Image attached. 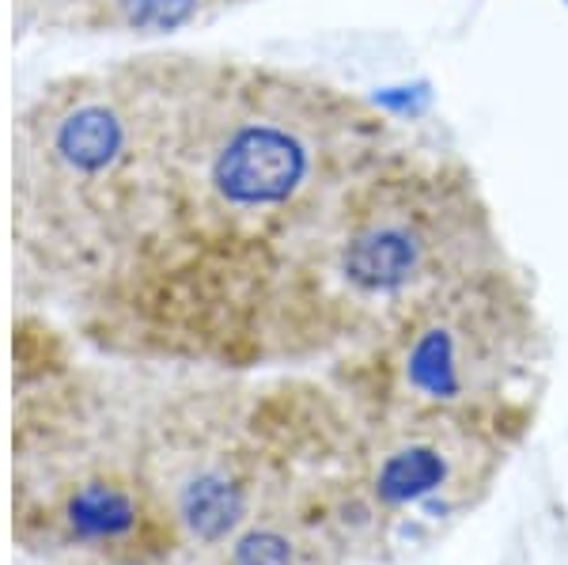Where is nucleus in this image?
Listing matches in <instances>:
<instances>
[{"mask_svg":"<svg viewBox=\"0 0 568 565\" xmlns=\"http://www.w3.org/2000/svg\"><path fill=\"white\" fill-rule=\"evenodd\" d=\"M20 539L103 565H152L179 546L155 482L118 467L61 475L45 490V501H23Z\"/></svg>","mask_w":568,"mask_h":565,"instance_id":"f257e3e1","label":"nucleus"},{"mask_svg":"<svg viewBox=\"0 0 568 565\" xmlns=\"http://www.w3.org/2000/svg\"><path fill=\"white\" fill-rule=\"evenodd\" d=\"M179 546L224 551L254 521V478L240 455H205L163 490Z\"/></svg>","mask_w":568,"mask_h":565,"instance_id":"f03ea898","label":"nucleus"},{"mask_svg":"<svg viewBox=\"0 0 568 565\" xmlns=\"http://www.w3.org/2000/svg\"><path fill=\"white\" fill-rule=\"evenodd\" d=\"M489 345L485 334H474L459 312H436L409 334L402 376L406 387L425 403H463L470 391H478L481 376L489 372Z\"/></svg>","mask_w":568,"mask_h":565,"instance_id":"7ed1b4c3","label":"nucleus"},{"mask_svg":"<svg viewBox=\"0 0 568 565\" xmlns=\"http://www.w3.org/2000/svg\"><path fill=\"white\" fill-rule=\"evenodd\" d=\"M428 266V235L402 209L372 213L345 235L342 273L349 285L372 296H390L409 289Z\"/></svg>","mask_w":568,"mask_h":565,"instance_id":"20e7f679","label":"nucleus"},{"mask_svg":"<svg viewBox=\"0 0 568 565\" xmlns=\"http://www.w3.org/2000/svg\"><path fill=\"white\" fill-rule=\"evenodd\" d=\"M455 478L452 452L436 436H402L372 467V501L379 508H414L444 494Z\"/></svg>","mask_w":568,"mask_h":565,"instance_id":"39448f33","label":"nucleus"},{"mask_svg":"<svg viewBox=\"0 0 568 565\" xmlns=\"http://www.w3.org/2000/svg\"><path fill=\"white\" fill-rule=\"evenodd\" d=\"M296 539L273 521H251L224 546V565H292Z\"/></svg>","mask_w":568,"mask_h":565,"instance_id":"423d86ee","label":"nucleus"}]
</instances>
